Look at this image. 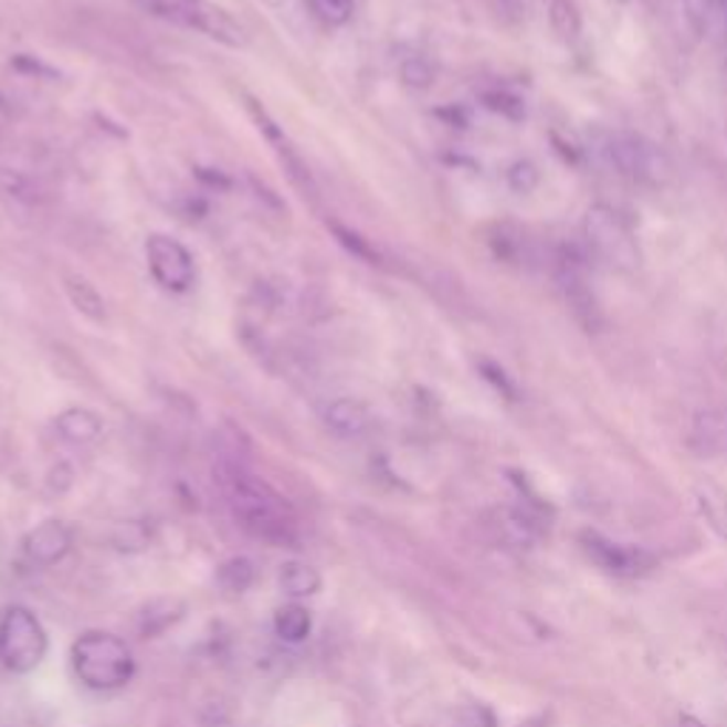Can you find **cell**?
Wrapping results in <instances>:
<instances>
[{"mask_svg": "<svg viewBox=\"0 0 727 727\" xmlns=\"http://www.w3.org/2000/svg\"><path fill=\"white\" fill-rule=\"evenodd\" d=\"M219 481L225 486L233 515L251 535L267 542H278V546L296 540V520H293L291 506L265 481H259L253 472H247L236 461L219 466Z\"/></svg>", "mask_w": 727, "mask_h": 727, "instance_id": "obj_1", "label": "cell"}, {"mask_svg": "<svg viewBox=\"0 0 727 727\" xmlns=\"http://www.w3.org/2000/svg\"><path fill=\"white\" fill-rule=\"evenodd\" d=\"M72 665L77 679L92 691L126 688L134 679L137 662L126 640L108 631H86L72 645Z\"/></svg>", "mask_w": 727, "mask_h": 727, "instance_id": "obj_2", "label": "cell"}, {"mask_svg": "<svg viewBox=\"0 0 727 727\" xmlns=\"http://www.w3.org/2000/svg\"><path fill=\"white\" fill-rule=\"evenodd\" d=\"M131 3L151 18L206 34L222 46L242 49L247 43L245 29L211 0H131Z\"/></svg>", "mask_w": 727, "mask_h": 727, "instance_id": "obj_3", "label": "cell"}, {"mask_svg": "<svg viewBox=\"0 0 727 727\" xmlns=\"http://www.w3.org/2000/svg\"><path fill=\"white\" fill-rule=\"evenodd\" d=\"M582 236L589 242L591 253L600 259L602 265H609L611 271L634 273L642 265V253L636 245V236L631 225L625 222L620 211L611 206H591L582 219Z\"/></svg>", "mask_w": 727, "mask_h": 727, "instance_id": "obj_4", "label": "cell"}, {"mask_svg": "<svg viewBox=\"0 0 727 727\" xmlns=\"http://www.w3.org/2000/svg\"><path fill=\"white\" fill-rule=\"evenodd\" d=\"M600 154L620 177L640 182V186H660L671 173V162L656 143L642 134L609 131L602 134Z\"/></svg>", "mask_w": 727, "mask_h": 727, "instance_id": "obj_5", "label": "cell"}, {"mask_svg": "<svg viewBox=\"0 0 727 727\" xmlns=\"http://www.w3.org/2000/svg\"><path fill=\"white\" fill-rule=\"evenodd\" d=\"M49 654V636L27 605H12L0 617V665L12 674L40 668Z\"/></svg>", "mask_w": 727, "mask_h": 727, "instance_id": "obj_6", "label": "cell"}, {"mask_svg": "<svg viewBox=\"0 0 727 727\" xmlns=\"http://www.w3.org/2000/svg\"><path fill=\"white\" fill-rule=\"evenodd\" d=\"M146 259L154 282L162 291H191L193 278H197V265H193L191 251L179 239L168 236V233H151L146 242Z\"/></svg>", "mask_w": 727, "mask_h": 727, "instance_id": "obj_7", "label": "cell"}, {"mask_svg": "<svg viewBox=\"0 0 727 727\" xmlns=\"http://www.w3.org/2000/svg\"><path fill=\"white\" fill-rule=\"evenodd\" d=\"M247 108H251V114H253V119H256V128L262 131V137L267 139V146H271L273 154H276L278 166L285 168V173H287V179L293 182V188H296V191L302 193L305 199H316L318 197L316 179H313L305 157L298 154V148L293 146L291 137L285 134V128L278 126L276 119H273L265 108L259 106L256 99H247Z\"/></svg>", "mask_w": 727, "mask_h": 727, "instance_id": "obj_8", "label": "cell"}, {"mask_svg": "<svg viewBox=\"0 0 727 727\" xmlns=\"http://www.w3.org/2000/svg\"><path fill=\"white\" fill-rule=\"evenodd\" d=\"M582 551L591 557V562H597L602 571L617 577H636L642 571H649L654 566V557L645 555L642 549H629L622 542L609 540L602 537L600 531H582L580 535Z\"/></svg>", "mask_w": 727, "mask_h": 727, "instance_id": "obj_9", "label": "cell"}, {"mask_svg": "<svg viewBox=\"0 0 727 727\" xmlns=\"http://www.w3.org/2000/svg\"><path fill=\"white\" fill-rule=\"evenodd\" d=\"M557 285H560V293L566 298V305H569L571 316L589 333H600L602 310L597 305L594 291L589 287V278H586V273H582V267L577 265L575 259H560Z\"/></svg>", "mask_w": 727, "mask_h": 727, "instance_id": "obj_10", "label": "cell"}, {"mask_svg": "<svg viewBox=\"0 0 727 727\" xmlns=\"http://www.w3.org/2000/svg\"><path fill=\"white\" fill-rule=\"evenodd\" d=\"M72 549V529L63 520H43L23 540V555L34 566H54Z\"/></svg>", "mask_w": 727, "mask_h": 727, "instance_id": "obj_11", "label": "cell"}, {"mask_svg": "<svg viewBox=\"0 0 727 727\" xmlns=\"http://www.w3.org/2000/svg\"><path fill=\"white\" fill-rule=\"evenodd\" d=\"M325 423L338 438H361L370 426V412L356 398H336L333 403H327Z\"/></svg>", "mask_w": 727, "mask_h": 727, "instance_id": "obj_12", "label": "cell"}, {"mask_svg": "<svg viewBox=\"0 0 727 727\" xmlns=\"http://www.w3.org/2000/svg\"><path fill=\"white\" fill-rule=\"evenodd\" d=\"M54 426H57V435L66 443H74V446L94 443L103 435V421H99V415H94L92 410H83V407H72V410L60 412Z\"/></svg>", "mask_w": 727, "mask_h": 727, "instance_id": "obj_13", "label": "cell"}, {"mask_svg": "<svg viewBox=\"0 0 727 727\" xmlns=\"http://www.w3.org/2000/svg\"><path fill=\"white\" fill-rule=\"evenodd\" d=\"M696 497V509L705 517V523L710 526L716 537L727 540V492L721 486H716L714 481H702L696 483L694 489Z\"/></svg>", "mask_w": 727, "mask_h": 727, "instance_id": "obj_14", "label": "cell"}, {"mask_svg": "<svg viewBox=\"0 0 727 727\" xmlns=\"http://www.w3.org/2000/svg\"><path fill=\"white\" fill-rule=\"evenodd\" d=\"M63 287H66V296L72 302L74 310L80 316H86L88 322H106V302L97 293V287L88 282L86 276H80V273H66L63 276Z\"/></svg>", "mask_w": 727, "mask_h": 727, "instance_id": "obj_15", "label": "cell"}, {"mask_svg": "<svg viewBox=\"0 0 727 727\" xmlns=\"http://www.w3.org/2000/svg\"><path fill=\"white\" fill-rule=\"evenodd\" d=\"M186 617V602L177 597H159V600L148 602L143 614H139V634L143 636H159L171 625H177Z\"/></svg>", "mask_w": 727, "mask_h": 727, "instance_id": "obj_16", "label": "cell"}, {"mask_svg": "<svg viewBox=\"0 0 727 727\" xmlns=\"http://www.w3.org/2000/svg\"><path fill=\"white\" fill-rule=\"evenodd\" d=\"M694 441L708 455H727V410H705L694 421Z\"/></svg>", "mask_w": 727, "mask_h": 727, "instance_id": "obj_17", "label": "cell"}, {"mask_svg": "<svg viewBox=\"0 0 727 727\" xmlns=\"http://www.w3.org/2000/svg\"><path fill=\"white\" fill-rule=\"evenodd\" d=\"M278 586H282V591H285L293 602L305 600V597H313L322 591V575H318V569H313L310 562L291 560L278 571Z\"/></svg>", "mask_w": 727, "mask_h": 727, "instance_id": "obj_18", "label": "cell"}, {"mask_svg": "<svg viewBox=\"0 0 727 727\" xmlns=\"http://www.w3.org/2000/svg\"><path fill=\"white\" fill-rule=\"evenodd\" d=\"M273 631H276L278 640L291 642H305L313 631V617L310 611L302 605V602H291V605H282L273 617Z\"/></svg>", "mask_w": 727, "mask_h": 727, "instance_id": "obj_19", "label": "cell"}, {"mask_svg": "<svg viewBox=\"0 0 727 727\" xmlns=\"http://www.w3.org/2000/svg\"><path fill=\"white\" fill-rule=\"evenodd\" d=\"M219 586L231 594H245L251 589L253 582H256V566L247 557H231L228 562H222L217 571Z\"/></svg>", "mask_w": 727, "mask_h": 727, "instance_id": "obj_20", "label": "cell"}, {"mask_svg": "<svg viewBox=\"0 0 727 727\" xmlns=\"http://www.w3.org/2000/svg\"><path fill=\"white\" fill-rule=\"evenodd\" d=\"M549 23L560 40H575L580 34V12L571 0H551L549 7Z\"/></svg>", "mask_w": 727, "mask_h": 727, "instance_id": "obj_21", "label": "cell"}, {"mask_svg": "<svg viewBox=\"0 0 727 727\" xmlns=\"http://www.w3.org/2000/svg\"><path fill=\"white\" fill-rule=\"evenodd\" d=\"M307 3H310L313 18L330 29L350 23L352 12H356V0H307Z\"/></svg>", "mask_w": 727, "mask_h": 727, "instance_id": "obj_22", "label": "cell"}, {"mask_svg": "<svg viewBox=\"0 0 727 727\" xmlns=\"http://www.w3.org/2000/svg\"><path fill=\"white\" fill-rule=\"evenodd\" d=\"M330 231H333V236L338 239V245L347 247L352 256L361 259V262H367V265H381V256H378V251L361 236V233H356L352 228L341 225V222H330Z\"/></svg>", "mask_w": 727, "mask_h": 727, "instance_id": "obj_23", "label": "cell"}, {"mask_svg": "<svg viewBox=\"0 0 727 727\" xmlns=\"http://www.w3.org/2000/svg\"><path fill=\"white\" fill-rule=\"evenodd\" d=\"M0 191L12 199H20V202H29V206L40 202V188L34 186L27 173L20 171H7V168H0Z\"/></svg>", "mask_w": 727, "mask_h": 727, "instance_id": "obj_24", "label": "cell"}, {"mask_svg": "<svg viewBox=\"0 0 727 727\" xmlns=\"http://www.w3.org/2000/svg\"><path fill=\"white\" fill-rule=\"evenodd\" d=\"M401 80L410 88H430L432 80H435V69H432V63L426 57L412 54V57H407L401 63Z\"/></svg>", "mask_w": 727, "mask_h": 727, "instance_id": "obj_25", "label": "cell"}, {"mask_svg": "<svg viewBox=\"0 0 727 727\" xmlns=\"http://www.w3.org/2000/svg\"><path fill=\"white\" fill-rule=\"evenodd\" d=\"M506 179H509V188L515 193H531L540 186V171H537L531 159H517L515 166L509 168V173H506Z\"/></svg>", "mask_w": 727, "mask_h": 727, "instance_id": "obj_26", "label": "cell"}, {"mask_svg": "<svg viewBox=\"0 0 727 727\" xmlns=\"http://www.w3.org/2000/svg\"><path fill=\"white\" fill-rule=\"evenodd\" d=\"M682 7H685V12H688V20L694 23V29H705L708 27L710 14H714L716 9V0H682Z\"/></svg>", "mask_w": 727, "mask_h": 727, "instance_id": "obj_27", "label": "cell"}, {"mask_svg": "<svg viewBox=\"0 0 727 727\" xmlns=\"http://www.w3.org/2000/svg\"><path fill=\"white\" fill-rule=\"evenodd\" d=\"M679 727H708V725H705L702 719H696V716L685 714V716H679Z\"/></svg>", "mask_w": 727, "mask_h": 727, "instance_id": "obj_28", "label": "cell"}]
</instances>
